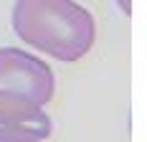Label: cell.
Here are the masks:
<instances>
[{"label":"cell","instance_id":"obj_1","mask_svg":"<svg viewBox=\"0 0 147 142\" xmlns=\"http://www.w3.org/2000/svg\"><path fill=\"white\" fill-rule=\"evenodd\" d=\"M13 30L20 41L59 61H79L96 38V23L76 0H15Z\"/></svg>","mask_w":147,"mask_h":142},{"label":"cell","instance_id":"obj_2","mask_svg":"<svg viewBox=\"0 0 147 142\" xmlns=\"http://www.w3.org/2000/svg\"><path fill=\"white\" fill-rule=\"evenodd\" d=\"M56 76L51 66L20 48H0V109L28 114L53 99Z\"/></svg>","mask_w":147,"mask_h":142},{"label":"cell","instance_id":"obj_3","mask_svg":"<svg viewBox=\"0 0 147 142\" xmlns=\"http://www.w3.org/2000/svg\"><path fill=\"white\" fill-rule=\"evenodd\" d=\"M51 135V119L43 109L13 114L0 109V142H43Z\"/></svg>","mask_w":147,"mask_h":142},{"label":"cell","instance_id":"obj_4","mask_svg":"<svg viewBox=\"0 0 147 142\" xmlns=\"http://www.w3.org/2000/svg\"><path fill=\"white\" fill-rule=\"evenodd\" d=\"M117 5L122 8V13H127V15L132 13V0H117Z\"/></svg>","mask_w":147,"mask_h":142}]
</instances>
